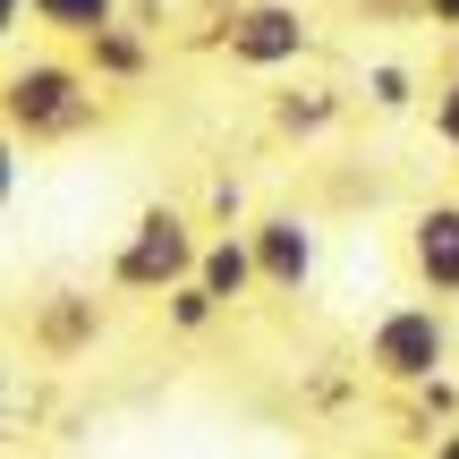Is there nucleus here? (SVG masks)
<instances>
[{
    "label": "nucleus",
    "instance_id": "nucleus-18",
    "mask_svg": "<svg viewBox=\"0 0 459 459\" xmlns=\"http://www.w3.org/2000/svg\"><path fill=\"white\" fill-rule=\"evenodd\" d=\"M426 459H459V417H451V426H434V443H426Z\"/></svg>",
    "mask_w": 459,
    "mask_h": 459
},
{
    "label": "nucleus",
    "instance_id": "nucleus-3",
    "mask_svg": "<svg viewBox=\"0 0 459 459\" xmlns=\"http://www.w3.org/2000/svg\"><path fill=\"white\" fill-rule=\"evenodd\" d=\"M451 307L434 298H392V307L366 324V375L383 392H426V383L451 375Z\"/></svg>",
    "mask_w": 459,
    "mask_h": 459
},
{
    "label": "nucleus",
    "instance_id": "nucleus-7",
    "mask_svg": "<svg viewBox=\"0 0 459 459\" xmlns=\"http://www.w3.org/2000/svg\"><path fill=\"white\" fill-rule=\"evenodd\" d=\"M26 341L43 349V358H85V349L102 341V298L94 290H43L26 315Z\"/></svg>",
    "mask_w": 459,
    "mask_h": 459
},
{
    "label": "nucleus",
    "instance_id": "nucleus-10",
    "mask_svg": "<svg viewBox=\"0 0 459 459\" xmlns=\"http://www.w3.org/2000/svg\"><path fill=\"white\" fill-rule=\"evenodd\" d=\"M26 26H43L51 43H94L102 26H119V0H26Z\"/></svg>",
    "mask_w": 459,
    "mask_h": 459
},
{
    "label": "nucleus",
    "instance_id": "nucleus-9",
    "mask_svg": "<svg viewBox=\"0 0 459 459\" xmlns=\"http://www.w3.org/2000/svg\"><path fill=\"white\" fill-rule=\"evenodd\" d=\"M85 51V77H94V85H145L153 77V34L145 26H128V17H119V26H102L94 34V43H77Z\"/></svg>",
    "mask_w": 459,
    "mask_h": 459
},
{
    "label": "nucleus",
    "instance_id": "nucleus-11",
    "mask_svg": "<svg viewBox=\"0 0 459 459\" xmlns=\"http://www.w3.org/2000/svg\"><path fill=\"white\" fill-rule=\"evenodd\" d=\"M332 119H341V94H324V85H307V94H281V102H273V128H281V136H324Z\"/></svg>",
    "mask_w": 459,
    "mask_h": 459
},
{
    "label": "nucleus",
    "instance_id": "nucleus-16",
    "mask_svg": "<svg viewBox=\"0 0 459 459\" xmlns=\"http://www.w3.org/2000/svg\"><path fill=\"white\" fill-rule=\"evenodd\" d=\"M417 26H434V34H459V0H426V9H417Z\"/></svg>",
    "mask_w": 459,
    "mask_h": 459
},
{
    "label": "nucleus",
    "instance_id": "nucleus-21",
    "mask_svg": "<svg viewBox=\"0 0 459 459\" xmlns=\"http://www.w3.org/2000/svg\"><path fill=\"white\" fill-rule=\"evenodd\" d=\"M0 417H9V375H0Z\"/></svg>",
    "mask_w": 459,
    "mask_h": 459
},
{
    "label": "nucleus",
    "instance_id": "nucleus-17",
    "mask_svg": "<svg viewBox=\"0 0 459 459\" xmlns=\"http://www.w3.org/2000/svg\"><path fill=\"white\" fill-rule=\"evenodd\" d=\"M213 221H221V230L238 221V179H221V187H213Z\"/></svg>",
    "mask_w": 459,
    "mask_h": 459
},
{
    "label": "nucleus",
    "instance_id": "nucleus-4",
    "mask_svg": "<svg viewBox=\"0 0 459 459\" xmlns=\"http://www.w3.org/2000/svg\"><path fill=\"white\" fill-rule=\"evenodd\" d=\"M221 51L230 68H255V77H281L315 51V17L298 0H230L221 17Z\"/></svg>",
    "mask_w": 459,
    "mask_h": 459
},
{
    "label": "nucleus",
    "instance_id": "nucleus-13",
    "mask_svg": "<svg viewBox=\"0 0 459 459\" xmlns=\"http://www.w3.org/2000/svg\"><path fill=\"white\" fill-rule=\"evenodd\" d=\"M366 102H375V111H409V102H417V77L400 60H375V68H366Z\"/></svg>",
    "mask_w": 459,
    "mask_h": 459
},
{
    "label": "nucleus",
    "instance_id": "nucleus-1",
    "mask_svg": "<svg viewBox=\"0 0 459 459\" xmlns=\"http://www.w3.org/2000/svg\"><path fill=\"white\" fill-rule=\"evenodd\" d=\"M94 111H102V85L68 51H34L0 77V136H17V145H68L94 128Z\"/></svg>",
    "mask_w": 459,
    "mask_h": 459
},
{
    "label": "nucleus",
    "instance_id": "nucleus-6",
    "mask_svg": "<svg viewBox=\"0 0 459 459\" xmlns=\"http://www.w3.org/2000/svg\"><path fill=\"white\" fill-rule=\"evenodd\" d=\"M400 255H409L417 298L434 307H459V196H426L400 230Z\"/></svg>",
    "mask_w": 459,
    "mask_h": 459
},
{
    "label": "nucleus",
    "instance_id": "nucleus-5",
    "mask_svg": "<svg viewBox=\"0 0 459 459\" xmlns=\"http://www.w3.org/2000/svg\"><path fill=\"white\" fill-rule=\"evenodd\" d=\"M247 255H255V290L307 298L315 273H324V230L298 213V204H273V213L247 221Z\"/></svg>",
    "mask_w": 459,
    "mask_h": 459
},
{
    "label": "nucleus",
    "instance_id": "nucleus-20",
    "mask_svg": "<svg viewBox=\"0 0 459 459\" xmlns=\"http://www.w3.org/2000/svg\"><path fill=\"white\" fill-rule=\"evenodd\" d=\"M17 26H26V0H0V43H9Z\"/></svg>",
    "mask_w": 459,
    "mask_h": 459
},
{
    "label": "nucleus",
    "instance_id": "nucleus-8",
    "mask_svg": "<svg viewBox=\"0 0 459 459\" xmlns=\"http://www.w3.org/2000/svg\"><path fill=\"white\" fill-rule=\"evenodd\" d=\"M196 290L213 307H247L255 298V255H247V230H204V255H196Z\"/></svg>",
    "mask_w": 459,
    "mask_h": 459
},
{
    "label": "nucleus",
    "instance_id": "nucleus-19",
    "mask_svg": "<svg viewBox=\"0 0 459 459\" xmlns=\"http://www.w3.org/2000/svg\"><path fill=\"white\" fill-rule=\"evenodd\" d=\"M358 9H375V17H417L426 0H358Z\"/></svg>",
    "mask_w": 459,
    "mask_h": 459
},
{
    "label": "nucleus",
    "instance_id": "nucleus-15",
    "mask_svg": "<svg viewBox=\"0 0 459 459\" xmlns=\"http://www.w3.org/2000/svg\"><path fill=\"white\" fill-rule=\"evenodd\" d=\"M17 179H26V145H17V136H0V213L17 204Z\"/></svg>",
    "mask_w": 459,
    "mask_h": 459
},
{
    "label": "nucleus",
    "instance_id": "nucleus-2",
    "mask_svg": "<svg viewBox=\"0 0 459 459\" xmlns=\"http://www.w3.org/2000/svg\"><path fill=\"white\" fill-rule=\"evenodd\" d=\"M196 255H204V221L187 213V204H136L128 238L111 247V264H102V281H111L119 298H170L196 281Z\"/></svg>",
    "mask_w": 459,
    "mask_h": 459
},
{
    "label": "nucleus",
    "instance_id": "nucleus-14",
    "mask_svg": "<svg viewBox=\"0 0 459 459\" xmlns=\"http://www.w3.org/2000/svg\"><path fill=\"white\" fill-rule=\"evenodd\" d=\"M426 119H434V145H443V153H459V68H451L443 85H434V102H426Z\"/></svg>",
    "mask_w": 459,
    "mask_h": 459
},
{
    "label": "nucleus",
    "instance_id": "nucleus-12",
    "mask_svg": "<svg viewBox=\"0 0 459 459\" xmlns=\"http://www.w3.org/2000/svg\"><path fill=\"white\" fill-rule=\"evenodd\" d=\"M213 315H221V307H213V298L196 290V281H187V290H170V298H162V324L179 332V341H196V332H213Z\"/></svg>",
    "mask_w": 459,
    "mask_h": 459
}]
</instances>
